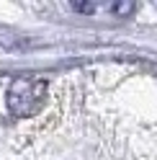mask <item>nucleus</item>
<instances>
[{"instance_id": "nucleus-1", "label": "nucleus", "mask_w": 157, "mask_h": 160, "mask_svg": "<svg viewBox=\"0 0 157 160\" xmlns=\"http://www.w3.org/2000/svg\"><path fill=\"white\" fill-rule=\"evenodd\" d=\"M46 98L44 80H13L8 88V111L13 116H31L41 108Z\"/></svg>"}]
</instances>
